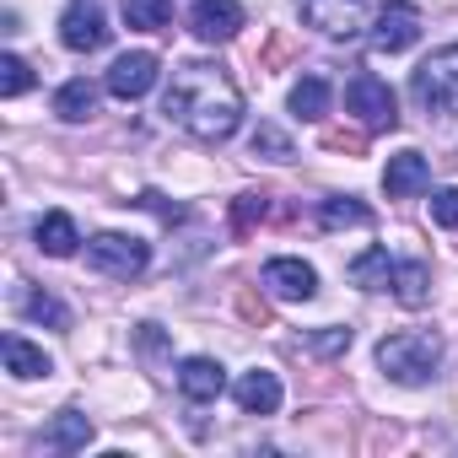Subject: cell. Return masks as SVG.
<instances>
[{"label": "cell", "mask_w": 458, "mask_h": 458, "mask_svg": "<svg viewBox=\"0 0 458 458\" xmlns=\"http://www.w3.org/2000/svg\"><path fill=\"white\" fill-rule=\"evenodd\" d=\"M162 114L178 130H189L194 140L221 146V140H233L238 124H243V92H238V81L226 76L221 65L189 60V65L173 71V81L162 92Z\"/></svg>", "instance_id": "6da1fadb"}, {"label": "cell", "mask_w": 458, "mask_h": 458, "mask_svg": "<svg viewBox=\"0 0 458 458\" xmlns=\"http://www.w3.org/2000/svg\"><path fill=\"white\" fill-rule=\"evenodd\" d=\"M377 367H383V377H394L404 388H420L442 367V335L437 329H399V335L377 340Z\"/></svg>", "instance_id": "7a4b0ae2"}, {"label": "cell", "mask_w": 458, "mask_h": 458, "mask_svg": "<svg viewBox=\"0 0 458 458\" xmlns=\"http://www.w3.org/2000/svg\"><path fill=\"white\" fill-rule=\"evenodd\" d=\"M410 92L426 114H458V44L447 49H431L415 76H410Z\"/></svg>", "instance_id": "3957f363"}, {"label": "cell", "mask_w": 458, "mask_h": 458, "mask_svg": "<svg viewBox=\"0 0 458 458\" xmlns=\"http://www.w3.org/2000/svg\"><path fill=\"white\" fill-rule=\"evenodd\" d=\"M87 265L108 281H135L146 265H151V243L146 238H130V233H98L87 243Z\"/></svg>", "instance_id": "277c9868"}, {"label": "cell", "mask_w": 458, "mask_h": 458, "mask_svg": "<svg viewBox=\"0 0 458 458\" xmlns=\"http://www.w3.org/2000/svg\"><path fill=\"white\" fill-rule=\"evenodd\" d=\"M345 114H356L361 130H399V103L388 92V81H377L372 71H356L345 87Z\"/></svg>", "instance_id": "5b68a950"}, {"label": "cell", "mask_w": 458, "mask_h": 458, "mask_svg": "<svg viewBox=\"0 0 458 458\" xmlns=\"http://www.w3.org/2000/svg\"><path fill=\"white\" fill-rule=\"evenodd\" d=\"M60 44L71 55H92L108 44V17L98 0H65V12H60Z\"/></svg>", "instance_id": "8992f818"}, {"label": "cell", "mask_w": 458, "mask_h": 458, "mask_svg": "<svg viewBox=\"0 0 458 458\" xmlns=\"http://www.w3.org/2000/svg\"><path fill=\"white\" fill-rule=\"evenodd\" d=\"M297 12L324 38H356L367 28V0H297Z\"/></svg>", "instance_id": "52a82bcc"}, {"label": "cell", "mask_w": 458, "mask_h": 458, "mask_svg": "<svg viewBox=\"0 0 458 458\" xmlns=\"http://www.w3.org/2000/svg\"><path fill=\"white\" fill-rule=\"evenodd\" d=\"M415 38H420V12L410 0H388L377 12V22H372V49L377 55H404Z\"/></svg>", "instance_id": "ba28073f"}, {"label": "cell", "mask_w": 458, "mask_h": 458, "mask_svg": "<svg viewBox=\"0 0 458 458\" xmlns=\"http://www.w3.org/2000/svg\"><path fill=\"white\" fill-rule=\"evenodd\" d=\"M103 87H108L119 103H135V98H146V92L157 87V55H146V49H135V55H119V60L108 65Z\"/></svg>", "instance_id": "9c48e42d"}, {"label": "cell", "mask_w": 458, "mask_h": 458, "mask_svg": "<svg viewBox=\"0 0 458 458\" xmlns=\"http://www.w3.org/2000/svg\"><path fill=\"white\" fill-rule=\"evenodd\" d=\"M265 286H270V297H281V302H313V297H318V270H313L308 259L281 254V259L265 265Z\"/></svg>", "instance_id": "30bf717a"}, {"label": "cell", "mask_w": 458, "mask_h": 458, "mask_svg": "<svg viewBox=\"0 0 458 458\" xmlns=\"http://www.w3.org/2000/svg\"><path fill=\"white\" fill-rule=\"evenodd\" d=\"M189 28H194L199 44H233L238 28H243V6L238 0H194Z\"/></svg>", "instance_id": "8fae6325"}, {"label": "cell", "mask_w": 458, "mask_h": 458, "mask_svg": "<svg viewBox=\"0 0 458 458\" xmlns=\"http://www.w3.org/2000/svg\"><path fill=\"white\" fill-rule=\"evenodd\" d=\"M178 394H183L189 404L221 399V394H226V367H221L216 356H183V361H178Z\"/></svg>", "instance_id": "7c38bea8"}, {"label": "cell", "mask_w": 458, "mask_h": 458, "mask_svg": "<svg viewBox=\"0 0 458 458\" xmlns=\"http://www.w3.org/2000/svg\"><path fill=\"white\" fill-rule=\"evenodd\" d=\"M426 183H431V162H426L420 151H394V157H388V167H383L388 199H415Z\"/></svg>", "instance_id": "4fadbf2b"}, {"label": "cell", "mask_w": 458, "mask_h": 458, "mask_svg": "<svg viewBox=\"0 0 458 458\" xmlns=\"http://www.w3.org/2000/svg\"><path fill=\"white\" fill-rule=\"evenodd\" d=\"M233 399H238V410H243V415H276L286 394H281V377H276V372L254 367V372H243V377H238Z\"/></svg>", "instance_id": "5bb4252c"}, {"label": "cell", "mask_w": 458, "mask_h": 458, "mask_svg": "<svg viewBox=\"0 0 458 458\" xmlns=\"http://www.w3.org/2000/svg\"><path fill=\"white\" fill-rule=\"evenodd\" d=\"M0 356H6V372L22 377V383L55 372V361L44 356V345H33V340H22V335H6V340H0Z\"/></svg>", "instance_id": "9a60e30c"}, {"label": "cell", "mask_w": 458, "mask_h": 458, "mask_svg": "<svg viewBox=\"0 0 458 458\" xmlns=\"http://www.w3.org/2000/svg\"><path fill=\"white\" fill-rule=\"evenodd\" d=\"M33 238H38V249H44L49 259H71V254H76V243H81V233H76V221H71L65 210H49V216H38V226H33Z\"/></svg>", "instance_id": "2e32d148"}, {"label": "cell", "mask_w": 458, "mask_h": 458, "mask_svg": "<svg viewBox=\"0 0 458 458\" xmlns=\"http://www.w3.org/2000/svg\"><path fill=\"white\" fill-rule=\"evenodd\" d=\"M87 442H92V420L81 410H60L44 431V447H55V453H87Z\"/></svg>", "instance_id": "e0dca14e"}, {"label": "cell", "mask_w": 458, "mask_h": 458, "mask_svg": "<svg viewBox=\"0 0 458 458\" xmlns=\"http://www.w3.org/2000/svg\"><path fill=\"white\" fill-rule=\"evenodd\" d=\"M351 286H361V292H388V286H394V259H388V249H361V254L351 259Z\"/></svg>", "instance_id": "ac0fdd59"}, {"label": "cell", "mask_w": 458, "mask_h": 458, "mask_svg": "<svg viewBox=\"0 0 458 458\" xmlns=\"http://www.w3.org/2000/svg\"><path fill=\"white\" fill-rule=\"evenodd\" d=\"M55 114H60V119H71V124L92 119V114H98V81H87V76L65 81V87L55 92Z\"/></svg>", "instance_id": "d6986e66"}, {"label": "cell", "mask_w": 458, "mask_h": 458, "mask_svg": "<svg viewBox=\"0 0 458 458\" xmlns=\"http://www.w3.org/2000/svg\"><path fill=\"white\" fill-rule=\"evenodd\" d=\"M318 226L324 233H340V226H372V210L356 194H335V199L318 205Z\"/></svg>", "instance_id": "ffe728a7"}, {"label": "cell", "mask_w": 458, "mask_h": 458, "mask_svg": "<svg viewBox=\"0 0 458 458\" xmlns=\"http://www.w3.org/2000/svg\"><path fill=\"white\" fill-rule=\"evenodd\" d=\"M329 98H335V92H329V81H324V76H302V81L292 87L286 108H292L297 119H324V114H329Z\"/></svg>", "instance_id": "44dd1931"}, {"label": "cell", "mask_w": 458, "mask_h": 458, "mask_svg": "<svg viewBox=\"0 0 458 458\" xmlns=\"http://www.w3.org/2000/svg\"><path fill=\"white\" fill-rule=\"evenodd\" d=\"M394 297H399L404 308H426V302H431V270H426L420 259L394 265Z\"/></svg>", "instance_id": "7402d4cb"}, {"label": "cell", "mask_w": 458, "mask_h": 458, "mask_svg": "<svg viewBox=\"0 0 458 458\" xmlns=\"http://www.w3.org/2000/svg\"><path fill=\"white\" fill-rule=\"evenodd\" d=\"M119 12L135 33H162L173 22V0H119Z\"/></svg>", "instance_id": "603a6c76"}, {"label": "cell", "mask_w": 458, "mask_h": 458, "mask_svg": "<svg viewBox=\"0 0 458 458\" xmlns=\"http://www.w3.org/2000/svg\"><path fill=\"white\" fill-rule=\"evenodd\" d=\"M249 151L254 157H265V162H292L297 157V146H292V135L281 130V124H254V135H249Z\"/></svg>", "instance_id": "cb8c5ba5"}, {"label": "cell", "mask_w": 458, "mask_h": 458, "mask_svg": "<svg viewBox=\"0 0 458 458\" xmlns=\"http://www.w3.org/2000/svg\"><path fill=\"white\" fill-rule=\"evenodd\" d=\"M22 313L49 324V329H71V308L55 297V292H22Z\"/></svg>", "instance_id": "d4e9b609"}, {"label": "cell", "mask_w": 458, "mask_h": 458, "mask_svg": "<svg viewBox=\"0 0 458 458\" xmlns=\"http://www.w3.org/2000/svg\"><path fill=\"white\" fill-rule=\"evenodd\" d=\"M265 216H270V194H238V199H233V233L249 238Z\"/></svg>", "instance_id": "484cf974"}, {"label": "cell", "mask_w": 458, "mask_h": 458, "mask_svg": "<svg viewBox=\"0 0 458 458\" xmlns=\"http://www.w3.org/2000/svg\"><path fill=\"white\" fill-rule=\"evenodd\" d=\"M33 87V71L22 55H0V98H22Z\"/></svg>", "instance_id": "4316f807"}, {"label": "cell", "mask_w": 458, "mask_h": 458, "mask_svg": "<svg viewBox=\"0 0 458 458\" xmlns=\"http://www.w3.org/2000/svg\"><path fill=\"white\" fill-rule=\"evenodd\" d=\"M302 351L308 356H340V351H351V329H313V335H302Z\"/></svg>", "instance_id": "83f0119b"}, {"label": "cell", "mask_w": 458, "mask_h": 458, "mask_svg": "<svg viewBox=\"0 0 458 458\" xmlns=\"http://www.w3.org/2000/svg\"><path fill=\"white\" fill-rule=\"evenodd\" d=\"M431 221L447 226V233H458V189H437L431 194Z\"/></svg>", "instance_id": "f1b7e54d"}, {"label": "cell", "mask_w": 458, "mask_h": 458, "mask_svg": "<svg viewBox=\"0 0 458 458\" xmlns=\"http://www.w3.org/2000/svg\"><path fill=\"white\" fill-rule=\"evenodd\" d=\"M135 345H140V356H146V361L167 356V335H162V324H140V329H135Z\"/></svg>", "instance_id": "f546056e"}, {"label": "cell", "mask_w": 458, "mask_h": 458, "mask_svg": "<svg viewBox=\"0 0 458 458\" xmlns=\"http://www.w3.org/2000/svg\"><path fill=\"white\" fill-rule=\"evenodd\" d=\"M238 313H243V324H254V329H265V324H270V308H265V297H254L249 286L238 292Z\"/></svg>", "instance_id": "4dcf8cb0"}, {"label": "cell", "mask_w": 458, "mask_h": 458, "mask_svg": "<svg viewBox=\"0 0 458 458\" xmlns=\"http://www.w3.org/2000/svg\"><path fill=\"white\" fill-rule=\"evenodd\" d=\"M135 205H146V210H157L162 221H183V205H173V199H167V194H157V189H146V194H140Z\"/></svg>", "instance_id": "1f68e13d"}, {"label": "cell", "mask_w": 458, "mask_h": 458, "mask_svg": "<svg viewBox=\"0 0 458 458\" xmlns=\"http://www.w3.org/2000/svg\"><path fill=\"white\" fill-rule=\"evenodd\" d=\"M324 146H329V151H361L367 140H361V135H351V130H324Z\"/></svg>", "instance_id": "d6a6232c"}, {"label": "cell", "mask_w": 458, "mask_h": 458, "mask_svg": "<svg viewBox=\"0 0 458 458\" xmlns=\"http://www.w3.org/2000/svg\"><path fill=\"white\" fill-rule=\"evenodd\" d=\"M286 55H292V44H286V38H276V44L265 49V65H276V60H286Z\"/></svg>", "instance_id": "836d02e7"}]
</instances>
